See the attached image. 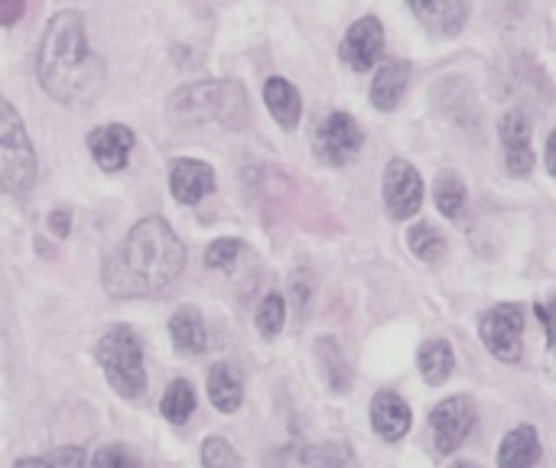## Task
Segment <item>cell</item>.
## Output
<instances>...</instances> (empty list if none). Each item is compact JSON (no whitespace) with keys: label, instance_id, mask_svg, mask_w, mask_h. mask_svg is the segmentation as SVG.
Here are the masks:
<instances>
[{"label":"cell","instance_id":"1","mask_svg":"<svg viewBox=\"0 0 556 468\" xmlns=\"http://www.w3.org/2000/svg\"><path fill=\"white\" fill-rule=\"evenodd\" d=\"M186 267V248L179 235L160 218H140L121 248L104 261L101 283L117 300L160 296L166 293Z\"/></svg>","mask_w":556,"mask_h":468},{"label":"cell","instance_id":"2","mask_svg":"<svg viewBox=\"0 0 556 468\" xmlns=\"http://www.w3.org/2000/svg\"><path fill=\"white\" fill-rule=\"evenodd\" d=\"M39 88L65 107H91L104 88V62L88 46L85 16L78 10H59L36 52Z\"/></svg>","mask_w":556,"mask_h":468},{"label":"cell","instance_id":"3","mask_svg":"<svg viewBox=\"0 0 556 468\" xmlns=\"http://www.w3.org/2000/svg\"><path fill=\"white\" fill-rule=\"evenodd\" d=\"M166 117L176 127H199L218 121L222 127H241L248 121V94L238 81H192L169 94Z\"/></svg>","mask_w":556,"mask_h":468},{"label":"cell","instance_id":"4","mask_svg":"<svg viewBox=\"0 0 556 468\" xmlns=\"http://www.w3.org/2000/svg\"><path fill=\"white\" fill-rule=\"evenodd\" d=\"M94 358L108 378V384L114 388L117 397L124 401H140L147 391V371H143V342L137 336V329L130 326H111L98 345H94Z\"/></svg>","mask_w":556,"mask_h":468},{"label":"cell","instance_id":"5","mask_svg":"<svg viewBox=\"0 0 556 468\" xmlns=\"http://www.w3.org/2000/svg\"><path fill=\"white\" fill-rule=\"evenodd\" d=\"M36 182V150L10 98L0 94V189L26 195Z\"/></svg>","mask_w":556,"mask_h":468},{"label":"cell","instance_id":"6","mask_svg":"<svg viewBox=\"0 0 556 468\" xmlns=\"http://www.w3.org/2000/svg\"><path fill=\"white\" fill-rule=\"evenodd\" d=\"M362 143H365V134L358 121L345 111H332L313 130V153L326 166H345L349 160H355Z\"/></svg>","mask_w":556,"mask_h":468},{"label":"cell","instance_id":"7","mask_svg":"<svg viewBox=\"0 0 556 468\" xmlns=\"http://www.w3.org/2000/svg\"><path fill=\"white\" fill-rule=\"evenodd\" d=\"M479 332H482V342L485 349L505 362V365H515L521 362V332H525V309L518 303H505V306H495L482 316L479 322Z\"/></svg>","mask_w":556,"mask_h":468},{"label":"cell","instance_id":"8","mask_svg":"<svg viewBox=\"0 0 556 468\" xmlns=\"http://www.w3.org/2000/svg\"><path fill=\"white\" fill-rule=\"evenodd\" d=\"M430 427H433L437 453L440 456L456 453L466 443V437L472 433V427H476V404H472V397H450L440 407H433Z\"/></svg>","mask_w":556,"mask_h":468},{"label":"cell","instance_id":"9","mask_svg":"<svg viewBox=\"0 0 556 468\" xmlns=\"http://www.w3.org/2000/svg\"><path fill=\"white\" fill-rule=\"evenodd\" d=\"M384 205L388 215L397 222H407L424 205V179L407 160H391L384 169Z\"/></svg>","mask_w":556,"mask_h":468},{"label":"cell","instance_id":"10","mask_svg":"<svg viewBox=\"0 0 556 468\" xmlns=\"http://www.w3.org/2000/svg\"><path fill=\"white\" fill-rule=\"evenodd\" d=\"M342 59L355 68V72H368L375 68V62L384 55V29L375 16H362L355 26H349L345 39H342Z\"/></svg>","mask_w":556,"mask_h":468},{"label":"cell","instance_id":"11","mask_svg":"<svg viewBox=\"0 0 556 468\" xmlns=\"http://www.w3.org/2000/svg\"><path fill=\"white\" fill-rule=\"evenodd\" d=\"M502 147H505V166L511 176H528L534 169V147H531V121L525 111H508L498 124Z\"/></svg>","mask_w":556,"mask_h":468},{"label":"cell","instance_id":"12","mask_svg":"<svg viewBox=\"0 0 556 468\" xmlns=\"http://www.w3.org/2000/svg\"><path fill=\"white\" fill-rule=\"evenodd\" d=\"M134 150V130L127 124H104L88 134V153L104 173H121Z\"/></svg>","mask_w":556,"mask_h":468},{"label":"cell","instance_id":"13","mask_svg":"<svg viewBox=\"0 0 556 468\" xmlns=\"http://www.w3.org/2000/svg\"><path fill=\"white\" fill-rule=\"evenodd\" d=\"M169 192L179 205H199L215 192V169L202 160H176L169 166Z\"/></svg>","mask_w":556,"mask_h":468},{"label":"cell","instance_id":"14","mask_svg":"<svg viewBox=\"0 0 556 468\" xmlns=\"http://www.w3.org/2000/svg\"><path fill=\"white\" fill-rule=\"evenodd\" d=\"M371 427L384 443H397L410 433V407L397 394L384 391L371 401Z\"/></svg>","mask_w":556,"mask_h":468},{"label":"cell","instance_id":"15","mask_svg":"<svg viewBox=\"0 0 556 468\" xmlns=\"http://www.w3.org/2000/svg\"><path fill=\"white\" fill-rule=\"evenodd\" d=\"M541 463V437L531 423L515 427L498 450V468H534Z\"/></svg>","mask_w":556,"mask_h":468},{"label":"cell","instance_id":"16","mask_svg":"<svg viewBox=\"0 0 556 468\" xmlns=\"http://www.w3.org/2000/svg\"><path fill=\"white\" fill-rule=\"evenodd\" d=\"M169 339L176 345V352L182 355H202L208 345V332L202 322V313L195 306H179L169 316Z\"/></svg>","mask_w":556,"mask_h":468},{"label":"cell","instance_id":"17","mask_svg":"<svg viewBox=\"0 0 556 468\" xmlns=\"http://www.w3.org/2000/svg\"><path fill=\"white\" fill-rule=\"evenodd\" d=\"M208 401L218 414H235L244 401V381L241 371L228 362L212 365L208 371Z\"/></svg>","mask_w":556,"mask_h":468},{"label":"cell","instance_id":"18","mask_svg":"<svg viewBox=\"0 0 556 468\" xmlns=\"http://www.w3.org/2000/svg\"><path fill=\"white\" fill-rule=\"evenodd\" d=\"M264 104H267L270 117H274L283 130H293V127L300 124V114H303L300 91H296L287 78L274 75V78L264 81Z\"/></svg>","mask_w":556,"mask_h":468},{"label":"cell","instance_id":"19","mask_svg":"<svg viewBox=\"0 0 556 468\" xmlns=\"http://www.w3.org/2000/svg\"><path fill=\"white\" fill-rule=\"evenodd\" d=\"M407 81H410V62H388L375 72V81H371V104L378 111H394L407 91Z\"/></svg>","mask_w":556,"mask_h":468},{"label":"cell","instance_id":"20","mask_svg":"<svg viewBox=\"0 0 556 468\" xmlns=\"http://www.w3.org/2000/svg\"><path fill=\"white\" fill-rule=\"evenodd\" d=\"M417 362H420V375H424L427 384H433V388L446 384L450 375H453V365H456L453 349H450L446 339H427V342L420 345V358H417Z\"/></svg>","mask_w":556,"mask_h":468},{"label":"cell","instance_id":"21","mask_svg":"<svg viewBox=\"0 0 556 468\" xmlns=\"http://www.w3.org/2000/svg\"><path fill=\"white\" fill-rule=\"evenodd\" d=\"M407 7L430 26L443 29V33H456L463 26L466 7L456 0H407Z\"/></svg>","mask_w":556,"mask_h":468},{"label":"cell","instance_id":"22","mask_svg":"<svg viewBox=\"0 0 556 468\" xmlns=\"http://www.w3.org/2000/svg\"><path fill=\"white\" fill-rule=\"evenodd\" d=\"M160 414L173 423V427H182L192 414H195V391L186 378H176L166 394H163V404H160Z\"/></svg>","mask_w":556,"mask_h":468},{"label":"cell","instance_id":"23","mask_svg":"<svg viewBox=\"0 0 556 468\" xmlns=\"http://www.w3.org/2000/svg\"><path fill=\"white\" fill-rule=\"evenodd\" d=\"M316 355H319V362H323V371H326L329 388H332L336 394H342V391L349 388V381H352V371H349V362H345L342 349L336 345V339L326 336V339L316 345Z\"/></svg>","mask_w":556,"mask_h":468},{"label":"cell","instance_id":"24","mask_svg":"<svg viewBox=\"0 0 556 468\" xmlns=\"http://www.w3.org/2000/svg\"><path fill=\"white\" fill-rule=\"evenodd\" d=\"M433 199H437V208L446 218H463V212H466V186H463V179L456 173H440L437 176Z\"/></svg>","mask_w":556,"mask_h":468},{"label":"cell","instance_id":"25","mask_svg":"<svg viewBox=\"0 0 556 468\" xmlns=\"http://www.w3.org/2000/svg\"><path fill=\"white\" fill-rule=\"evenodd\" d=\"M407 241H410V251H414L420 261H427V264H437V261H443V254H446V238H443L433 225H417V228L407 235Z\"/></svg>","mask_w":556,"mask_h":468},{"label":"cell","instance_id":"26","mask_svg":"<svg viewBox=\"0 0 556 468\" xmlns=\"http://www.w3.org/2000/svg\"><path fill=\"white\" fill-rule=\"evenodd\" d=\"M257 332L264 336V339H277L280 332H283V322H287V306H283V296H277V293H270V296H264L261 300V306H257Z\"/></svg>","mask_w":556,"mask_h":468},{"label":"cell","instance_id":"27","mask_svg":"<svg viewBox=\"0 0 556 468\" xmlns=\"http://www.w3.org/2000/svg\"><path fill=\"white\" fill-rule=\"evenodd\" d=\"M13 468H88V463H85L81 446H62V450H52L49 456L20 459Z\"/></svg>","mask_w":556,"mask_h":468},{"label":"cell","instance_id":"28","mask_svg":"<svg viewBox=\"0 0 556 468\" xmlns=\"http://www.w3.org/2000/svg\"><path fill=\"white\" fill-rule=\"evenodd\" d=\"M202 466L205 468H241V456L235 453V446L222 437H208L202 443Z\"/></svg>","mask_w":556,"mask_h":468},{"label":"cell","instance_id":"29","mask_svg":"<svg viewBox=\"0 0 556 468\" xmlns=\"http://www.w3.org/2000/svg\"><path fill=\"white\" fill-rule=\"evenodd\" d=\"M241 241L238 238H218V241H212L208 244V251H205V264L212 267V270H231L235 267V261L241 257Z\"/></svg>","mask_w":556,"mask_h":468},{"label":"cell","instance_id":"30","mask_svg":"<svg viewBox=\"0 0 556 468\" xmlns=\"http://www.w3.org/2000/svg\"><path fill=\"white\" fill-rule=\"evenodd\" d=\"M349 463H352V453L336 443L306 453V468H349Z\"/></svg>","mask_w":556,"mask_h":468},{"label":"cell","instance_id":"31","mask_svg":"<svg viewBox=\"0 0 556 468\" xmlns=\"http://www.w3.org/2000/svg\"><path fill=\"white\" fill-rule=\"evenodd\" d=\"M88 468H140V463L134 459V453H127L124 446L111 443V446H101V450L91 456Z\"/></svg>","mask_w":556,"mask_h":468},{"label":"cell","instance_id":"32","mask_svg":"<svg viewBox=\"0 0 556 468\" xmlns=\"http://www.w3.org/2000/svg\"><path fill=\"white\" fill-rule=\"evenodd\" d=\"M49 231L55 235V238H68V231H72V212L68 208H55V212H49Z\"/></svg>","mask_w":556,"mask_h":468},{"label":"cell","instance_id":"33","mask_svg":"<svg viewBox=\"0 0 556 468\" xmlns=\"http://www.w3.org/2000/svg\"><path fill=\"white\" fill-rule=\"evenodd\" d=\"M538 319L544 322L547 339H551V345L556 349V296L551 300V303H538Z\"/></svg>","mask_w":556,"mask_h":468},{"label":"cell","instance_id":"34","mask_svg":"<svg viewBox=\"0 0 556 468\" xmlns=\"http://www.w3.org/2000/svg\"><path fill=\"white\" fill-rule=\"evenodd\" d=\"M26 3L23 0H0V26H13L16 20H23Z\"/></svg>","mask_w":556,"mask_h":468},{"label":"cell","instance_id":"35","mask_svg":"<svg viewBox=\"0 0 556 468\" xmlns=\"http://www.w3.org/2000/svg\"><path fill=\"white\" fill-rule=\"evenodd\" d=\"M547 169L556 176V130L547 137Z\"/></svg>","mask_w":556,"mask_h":468},{"label":"cell","instance_id":"36","mask_svg":"<svg viewBox=\"0 0 556 468\" xmlns=\"http://www.w3.org/2000/svg\"><path fill=\"white\" fill-rule=\"evenodd\" d=\"M453 468H482V466H476V463H453Z\"/></svg>","mask_w":556,"mask_h":468}]
</instances>
